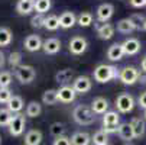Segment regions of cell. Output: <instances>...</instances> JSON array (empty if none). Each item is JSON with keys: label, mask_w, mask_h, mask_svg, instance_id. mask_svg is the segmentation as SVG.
<instances>
[{"label": "cell", "mask_w": 146, "mask_h": 145, "mask_svg": "<svg viewBox=\"0 0 146 145\" xmlns=\"http://www.w3.org/2000/svg\"><path fill=\"white\" fill-rule=\"evenodd\" d=\"M72 118L74 120L81 126H88L93 125L96 120V113L93 112L91 108L86 106V105H78L74 108L72 110Z\"/></svg>", "instance_id": "cell-1"}, {"label": "cell", "mask_w": 146, "mask_h": 145, "mask_svg": "<svg viewBox=\"0 0 146 145\" xmlns=\"http://www.w3.org/2000/svg\"><path fill=\"white\" fill-rule=\"evenodd\" d=\"M119 70L114 65H107V64H100L94 68V80L97 83H107L110 80L119 78Z\"/></svg>", "instance_id": "cell-2"}, {"label": "cell", "mask_w": 146, "mask_h": 145, "mask_svg": "<svg viewBox=\"0 0 146 145\" xmlns=\"http://www.w3.org/2000/svg\"><path fill=\"white\" fill-rule=\"evenodd\" d=\"M120 126V115L117 112H106L103 116V131L106 134L117 132Z\"/></svg>", "instance_id": "cell-3"}, {"label": "cell", "mask_w": 146, "mask_h": 145, "mask_svg": "<svg viewBox=\"0 0 146 145\" xmlns=\"http://www.w3.org/2000/svg\"><path fill=\"white\" fill-rule=\"evenodd\" d=\"M116 108L120 113H129L135 108V99L129 93H120L116 97Z\"/></svg>", "instance_id": "cell-4"}, {"label": "cell", "mask_w": 146, "mask_h": 145, "mask_svg": "<svg viewBox=\"0 0 146 145\" xmlns=\"http://www.w3.org/2000/svg\"><path fill=\"white\" fill-rule=\"evenodd\" d=\"M15 77L22 83V84H29L36 77V71L32 65H20L15 70Z\"/></svg>", "instance_id": "cell-5"}, {"label": "cell", "mask_w": 146, "mask_h": 145, "mask_svg": "<svg viewBox=\"0 0 146 145\" xmlns=\"http://www.w3.org/2000/svg\"><path fill=\"white\" fill-rule=\"evenodd\" d=\"M25 125H26V120H25V116L20 115V113H16L13 115L10 123H9V134L12 136H20L25 131Z\"/></svg>", "instance_id": "cell-6"}, {"label": "cell", "mask_w": 146, "mask_h": 145, "mask_svg": "<svg viewBox=\"0 0 146 145\" xmlns=\"http://www.w3.org/2000/svg\"><path fill=\"white\" fill-rule=\"evenodd\" d=\"M139 70L135 67H124L119 73V80L126 86H132L139 80Z\"/></svg>", "instance_id": "cell-7"}, {"label": "cell", "mask_w": 146, "mask_h": 145, "mask_svg": "<svg viewBox=\"0 0 146 145\" xmlns=\"http://www.w3.org/2000/svg\"><path fill=\"white\" fill-rule=\"evenodd\" d=\"M70 52L74 54V55H81V54H84L87 47H88V42H87V39L84 36H74L70 39Z\"/></svg>", "instance_id": "cell-8"}, {"label": "cell", "mask_w": 146, "mask_h": 145, "mask_svg": "<svg viewBox=\"0 0 146 145\" xmlns=\"http://www.w3.org/2000/svg\"><path fill=\"white\" fill-rule=\"evenodd\" d=\"M91 86H93V81L87 76H78L72 81V89L75 90L77 94H84V93L90 92L91 90Z\"/></svg>", "instance_id": "cell-9"}, {"label": "cell", "mask_w": 146, "mask_h": 145, "mask_svg": "<svg viewBox=\"0 0 146 145\" xmlns=\"http://www.w3.org/2000/svg\"><path fill=\"white\" fill-rule=\"evenodd\" d=\"M114 13V6L111 3H103L97 7V19L98 22L107 23Z\"/></svg>", "instance_id": "cell-10"}, {"label": "cell", "mask_w": 146, "mask_h": 145, "mask_svg": "<svg viewBox=\"0 0 146 145\" xmlns=\"http://www.w3.org/2000/svg\"><path fill=\"white\" fill-rule=\"evenodd\" d=\"M42 44H44L42 39H40L38 35H28L25 38V42H23L25 49L29 51V52H36L39 49H42Z\"/></svg>", "instance_id": "cell-11"}, {"label": "cell", "mask_w": 146, "mask_h": 145, "mask_svg": "<svg viewBox=\"0 0 146 145\" xmlns=\"http://www.w3.org/2000/svg\"><path fill=\"white\" fill-rule=\"evenodd\" d=\"M121 47H123V52L126 55H136L140 51V42H139V39H136V38L124 39V42L121 44Z\"/></svg>", "instance_id": "cell-12"}, {"label": "cell", "mask_w": 146, "mask_h": 145, "mask_svg": "<svg viewBox=\"0 0 146 145\" xmlns=\"http://www.w3.org/2000/svg\"><path fill=\"white\" fill-rule=\"evenodd\" d=\"M42 49L48 55H55L61 51V41L56 38H48L46 41H44Z\"/></svg>", "instance_id": "cell-13"}, {"label": "cell", "mask_w": 146, "mask_h": 145, "mask_svg": "<svg viewBox=\"0 0 146 145\" xmlns=\"http://www.w3.org/2000/svg\"><path fill=\"white\" fill-rule=\"evenodd\" d=\"M75 90L72 89V86H62L61 89H58V100L62 103H71L75 100Z\"/></svg>", "instance_id": "cell-14"}, {"label": "cell", "mask_w": 146, "mask_h": 145, "mask_svg": "<svg viewBox=\"0 0 146 145\" xmlns=\"http://www.w3.org/2000/svg\"><path fill=\"white\" fill-rule=\"evenodd\" d=\"M117 134H119L120 139H123L124 142H132V141L135 139V134H133V129H132V126H130V122L120 123Z\"/></svg>", "instance_id": "cell-15"}, {"label": "cell", "mask_w": 146, "mask_h": 145, "mask_svg": "<svg viewBox=\"0 0 146 145\" xmlns=\"http://www.w3.org/2000/svg\"><path fill=\"white\" fill-rule=\"evenodd\" d=\"M77 23V16L72 12H62L59 15V26L64 29H70Z\"/></svg>", "instance_id": "cell-16"}, {"label": "cell", "mask_w": 146, "mask_h": 145, "mask_svg": "<svg viewBox=\"0 0 146 145\" xmlns=\"http://www.w3.org/2000/svg\"><path fill=\"white\" fill-rule=\"evenodd\" d=\"M72 77H74V70L72 68H64V70H59L55 74V81L61 86H67L72 80Z\"/></svg>", "instance_id": "cell-17"}, {"label": "cell", "mask_w": 146, "mask_h": 145, "mask_svg": "<svg viewBox=\"0 0 146 145\" xmlns=\"http://www.w3.org/2000/svg\"><path fill=\"white\" fill-rule=\"evenodd\" d=\"M91 109L96 115H104L109 109V102L104 97H96L91 103Z\"/></svg>", "instance_id": "cell-18"}, {"label": "cell", "mask_w": 146, "mask_h": 145, "mask_svg": "<svg viewBox=\"0 0 146 145\" xmlns=\"http://www.w3.org/2000/svg\"><path fill=\"white\" fill-rule=\"evenodd\" d=\"M32 10H35V0H19L16 5V12L22 16L29 15Z\"/></svg>", "instance_id": "cell-19"}, {"label": "cell", "mask_w": 146, "mask_h": 145, "mask_svg": "<svg viewBox=\"0 0 146 145\" xmlns=\"http://www.w3.org/2000/svg\"><path fill=\"white\" fill-rule=\"evenodd\" d=\"M130 126L133 129V134H135V138H142L146 132V123L143 119L140 118H133L130 120Z\"/></svg>", "instance_id": "cell-20"}, {"label": "cell", "mask_w": 146, "mask_h": 145, "mask_svg": "<svg viewBox=\"0 0 146 145\" xmlns=\"http://www.w3.org/2000/svg\"><path fill=\"white\" fill-rule=\"evenodd\" d=\"M97 35H98V38L103 39V41L111 39L113 35H114V26L110 25V23H103V25L97 26Z\"/></svg>", "instance_id": "cell-21"}, {"label": "cell", "mask_w": 146, "mask_h": 145, "mask_svg": "<svg viewBox=\"0 0 146 145\" xmlns=\"http://www.w3.org/2000/svg\"><path fill=\"white\" fill-rule=\"evenodd\" d=\"M42 132L39 129H31L26 135H25V145H39L42 142Z\"/></svg>", "instance_id": "cell-22"}, {"label": "cell", "mask_w": 146, "mask_h": 145, "mask_svg": "<svg viewBox=\"0 0 146 145\" xmlns=\"http://www.w3.org/2000/svg\"><path fill=\"white\" fill-rule=\"evenodd\" d=\"M124 55V52H123V47H121V44H113V45H110L109 47V49H107V58L110 59V61H119V59H121V57Z\"/></svg>", "instance_id": "cell-23"}, {"label": "cell", "mask_w": 146, "mask_h": 145, "mask_svg": "<svg viewBox=\"0 0 146 145\" xmlns=\"http://www.w3.org/2000/svg\"><path fill=\"white\" fill-rule=\"evenodd\" d=\"M91 142V136L87 132H75L71 136V145H88Z\"/></svg>", "instance_id": "cell-24"}, {"label": "cell", "mask_w": 146, "mask_h": 145, "mask_svg": "<svg viewBox=\"0 0 146 145\" xmlns=\"http://www.w3.org/2000/svg\"><path fill=\"white\" fill-rule=\"evenodd\" d=\"M23 99L20 96H12V99L9 100L7 103V109L12 112V113H19L20 110L23 109Z\"/></svg>", "instance_id": "cell-25"}, {"label": "cell", "mask_w": 146, "mask_h": 145, "mask_svg": "<svg viewBox=\"0 0 146 145\" xmlns=\"http://www.w3.org/2000/svg\"><path fill=\"white\" fill-rule=\"evenodd\" d=\"M42 102H44V105H46V106H52V105H55V103H58L59 102L58 100V90H55V89L46 90L42 94Z\"/></svg>", "instance_id": "cell-26"}, {"label": "cell", "mask_w": 146, "mask_h": 145, "mask_svg": "<svg viewBox=\"0 0 146 145\" xmlns=\"http://www.w3.org/2000/svg\"><path fill=\"white\" fill-rule=\"evenodd\" d=\"M40 113H42V106H40L39 102H29L28 106H26V116L29 118H38Z\"/></svg>", "instance_id": "cell-27"}, {"label": "cell", "mask_w": 146, "mask_h": 145, "mask_svg": "<svg viewBox=\"0 0 146 145\" xmlns=\"http://www.w3.org/2000/svg\"><path fill=\"white\" fill-rule=\"evenodd\" d=\"M12 39H13V35H12V31L6 26H0V47H7L12 44Z\"/></svg>", "instance_id": "cell-28"}, {"label": "cell", "mask_w": 146, "mask_h": 145, "mask_svg": "<svg viewBox=\"0 0 146 145\" xmlns=\"http://www.w3.org/2000/svg\"><path fill=\"white\" fill-rule=\"evenodd\" d=\"M117 31L120 33H130V32L136 31V28L132 23V20L127 17V19H121V20H119V22H117Z\"/></svg>", "instance_id": "cell-29"}, {"label": "cell", "mask_w": 146, "mask_h": 145, "mask_svg": "<svg viewBox=\"0 0 146 145\" xmlns=\"http://www.w3.org/2000/svg\"><path fill=\"white\" fill-rule=\"evenodd\" d=\"M91 141H93L94 145H109V134H106L103 129L97 131L91 136Z\"/></svg>", "instance_id": "cell-30"}, {"label": "cell", "mask_w": 146, "mask_h": 145, "mask_svg": "<svg viewBox=\"0 0 146 145\" xmlns=\"http://www.w3.org/2000/svg\"><path fill=\"white\" fill-rule=\"evenodd\" d=\"M77 23L82 28H87L93 23V15L90 12H81L77 17Z\"/></svg>", "instance_id": "cell-31"}, {"label": "cell", "mask_w": 146, "mask_h": 145, "mask_svg": "<svg viewBox=\"0 0 146 145\" xmlns=\"http://www.w3.org/2000/svg\"><path fill=\"white\" fill-rule=\"evenodd\" d=\"M52 6L51 0H35V12H38L39 15L46 13Z\"/></svg>", "instance_id": "cell-32"}, {"label": "cell", "mask_w": 146, "mask_h": 145, "mask_svg": "<svg viewBox=\"0 0 146 145\" xmlns=\"http://www.w3.org/2000/svg\"><path fill=\"white\" fill-rule=\"evenodd\" d=\"M7 63H9L10 67H13V68L16 70L17 67L22 65V54H20L19 51L10 52V54H9V58H7Z\"/></svg>", "instance_id": "cell-33"}, {"label": "cell", "mask_w": 146, "mask_h": 145, "mask_svg": "<svg viewBox=\"0 0 146 145\" xmlns=\"http://www.w3.org/2000/svg\"><path fill=\"white\" fill-rule=\"evenodd\" d=\"M45 29L48 31H56L59 28V17L55 15H49L45 17Z\"/></svg>", "instance_id": "cell-34"}, {"label": "cell", "mask_w": 146, "mask_h": 145, "mask_svg": "<svg viewBox=\"0 0 146 145\" xmlns=\"http://www.w3.org/2000/svg\"><path fill=\"white\" fill-rule=\"evenodd\" d=\"M13 113L7 108H0V126H9Z\"/></svg>", "instance_id": "cell-35"}, {"label": "cell", "mask_w": 146, "mask_h": 145, "mask_svg": "<svg viewBox=\"0 0 146 145\" xmlns=\"http://www.w3.org/2000/svg\"><path fill=\"white\" fill-rule=\"evenodd\" d=\"M49 132L55 138L62 136V135L65 134V125H64V123H61V122H54L52 125H51V128H49Z\"/></svg>", "instance_id": "cell-36"}, {"label": "cell", "mask_w": 146, "mask_h": 145, "mask_svg": "<svg viewBox=\"0 0 146 145\" xmlns=\"http://www.w3.org/2000/svg\"><path fill=\"white\" fill-rule=\"evenodd\" d=\"M129 19L132 20V23L135 25V28H136V29H143V26H145V23H146L145 16H143V15H140V13H133Z\"/></svg>", "instance_id": "cell-37"}, {"label": "cell", "mask_w": 146, "mask_h": 145, "mask_svg": "<svg viewBox=\"0 0 146 145\" xmlns=\"http://www.w3.org/2000/svg\"><path fill=\"white\" fill-rule=\"evenodd\" d=\"M31 26L35 28V29L44 28V26H45V16H44V15H39V13H36L35 16H32V19H31Z\"/></svg>", "instance_id": "cell-38"}, {"label": "cell", "mask_w": 146, "mask_h": 145, "mask_svg": "<svg viewBox=\"0 0 146 145\" xmlns=\"http://www.w3.org/2000/svg\"><path fill=\"white\" fill-rule=\"evenodd\" d=\"M12 83V74L9 71H0V87L7 89Z\"/></svg>", "instance_id": "cell-39"}, {"label": "cell", "mask_w": 146, "mask_h": 145, "mask_svg": "<svg viewBox=\"0 0 146 145\" xmlns=\"http://www.w3.org/2000/svg\"><path fill=\"white\" fill-rule=\"evenodd\" d=\"M12 92H10V89L7 87V89H3V87H0V103H2V105H3V103H6V105H7V103H9V100L12 99Z\"/></svg>", "instance_id": "cell-40"}, {"label": "cell", "mask_w": 146, "mask_h": 145, "mask_svg": "<svg viewBox=\"0 0 146 145\" xmlns=\"http://www.w3.org/2000/svg\"><path fill=\"white\" fill-rule=\"evenodd\" d=\"M52 145H71V138L62 135V136H58L54 139V144Z\"/></svg>", "instance_id": "cell-41"}, {"label": "cell", "mask_w": 146, "mask_h": 145, "mask_svg": "<svg viewBox=\"0 0 146 145\" xmlns=\"http://www.w3.org/2000/svg\"><path fill=\"white\" fill-rule=\"evenodd\" d=\"M137 103H139V106H140L142 109H145V110H146V92H143V93L139 96Z\"/></svg>", "instance_id": "cell-42"}, {"label": "cell", "mask_w": 146, "mask_h": 145, "mask_svg": "<svg viewBox=\"0 0 146 145\" xmlns=\"http://www.w3.org/2000/svg\"><path fill=\"white\" fill-rule=\"evenodd\" d=\"M130 5L133 7H143L146 6V0H130Z\"/></svg>", "instance_id": "cell-43"}, {"label": "cell", "mask_w": 146, "mask_h": 145, "mask_svg": "<svg viewBox=\"0 0 146 145\" xmlns=\"http://www.w3.org/2000/svg\"><path fill=\"white\" fill-rule=\"evenodd\" d=\"M5 64H6V57H5V54L2 51H0V70L5 67Z\"/></svg>", "instance_id": "cell-44"}, {"label": "cell", "mask_w": 146, "mask_h": 145, "mask_svg": "<svg viewBox=\"0 0 146 145\" xmlns=\"http://www.w3.org/2000/svg\"><path fill=\"white\" fill-rule=\"evenodd\" d=\"M137 81H140L142 84H146V73H142L140 71V74H139V80Z\"/></svg>", "instance_id": "cell-45"}, {"label": "cell", "mask_w": 146, "mask_h": 145, "mask_svg": "<svg viewBox=\"0 0 146 145\" xmlns=\"http://www.w3.org/2000/svg\"><path fill=\"white\" fill-rule=\"evenodd\" d=\"M140 67H142V73H146V55H145V57H143V59H142Z\"/></svg>", "instance_id": "cell-46"}, {"label": "cell", "mask_w": 146, "mask_h": 145, "mask_svg": "<svg viewBox=\"0 0 146 145\" xmlns=\"http://www.w3.org/2000/svg\"><path fill=\"white\" fill-rule=\"evenodd\" d=\"M123 145H135V144H133V142H124Z\"/></svg>", "instance_id": "cell-47"}, {"label": "cell", "mask_w": 146, "mask_h": 145, "mask_svg": "<svg viewBox=\"0 0 146 145\" xmlns=\"http://www.w3.org/2000/svg\"><path fill=\"white\" fill-rule=\"evenodd\" d=\"M143 116H145V120H146V110H145V115Z\"/></svg>", "instance_id": "cell-48"}, {"label": "cell", "mask_w": 146, "mask_h": 145, "mask_svg": "<svg viewBox=\"0 0 146 145\" xmlns=\"http://www.w3.org/2000/svg\"><path fill=\"white\" fill-rule=\"evenodd\" d=\"M143 29H145V31H146V23H145V26H143Z\"/></svg>", "instance_id": "cell-49"}, {"label": "cell", "mask_w": 146, "mask_h": 145, "mask_svg": "<svg viewBox=\"0 0 146 145\" xmlns=\"http://www.w3.org/2000/svg\"><path fill=\"white\" fill-rule=\"evenodd\" d=\"M0 142H2V136H0Z\"/></svg>", "instance_id": "cell-50"}]
</instances>
